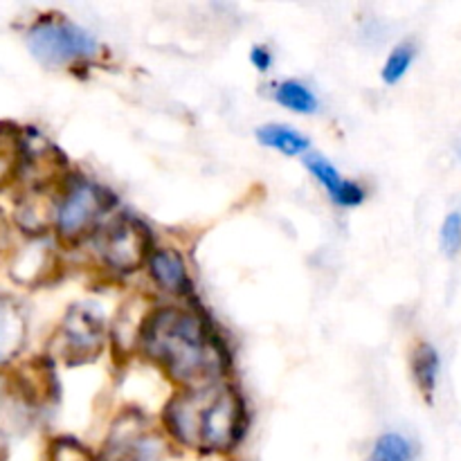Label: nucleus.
I'll list each match as a JSON object with an SVG mask.
<instances>
[{"label":"nucleus","instance_id":"16","mask_svg":"<svg viewBox=\"0 0 461 461\" xmlns=\"http://www.w3.org/2000/svg\"><path fill=\"white\" fill-rule=\"evenodd\" d=\"M50 461H99V457L72 437H57L50 444Z\"/></svg>","mask_w":461,"mask_h":461},{"label":"nucleus","instance_id":"9","mask_svg":"<svg viewBox=\"0 0 461 461\" xmlns=\"http://www.w3.org/2000/svg\"><path fill=\"white\" fill-rule=\"evenodd\" d=\"M147 266L149 275L162 291L180 297H189L194 293L192 275H189L187 264L180 257V252L171 250V248H158L151 252Z\"/></svg>","mask_w":461,"mask_h":461},{"label":"nucleus","instance_id":"5","mask_svg":"<svg viewBox=\"0 0 461 461\" xmlns=\"http://www.w3.org/2000/svg\"><path fill=\"white\" fill-rule=\"evenodd\" d=\"M151 252V232L135 216H120L99 237V255L113 273H135L147 264Z\"/></svg>","mask_w":461,"mask_h":461},{"label":"nucleus","instance_id":"8","mask_svg":"<svg viewBox=\"0 0 461 461\" xmlns=\"http://www.w3.org/2000/svg\"><path fill=\"white\" fill-rule=\"evenodd\" d=\"M306 169L313 174V178L327 189V194L331 196V201L340 207H358L363 205L367 194H365L363 185L354 183V180L345 178L331 162L327 160L320 153H313L304 160Z\"/></svg>","mask_w":461,"mask_h":461},{"label":"nucleus","instance_id":"3","mask_svg":"<svg viewBox=\"0 0 461 461\" xmlns=\"http://www.w3.org/2000/svg\"><path fill=\"white\" fill-rule=\"evenodd\" d=\"M115 198L102 187L86 178H70L63 185L52 210L54 230L66 243H79L95 232L102 216L111 212Z\"/></svg>","mask_w":461,"mask_h":461},{"label":"nucleus","instance_id":"20","mask_svg":"<svg viewBox=\"0 0 461 461\" xmlns=\"http://www.w3.org/2000/svg\"><path fill=\"white\" fill-rule=\"evenodd\" d=\"M3 396H5V383L0 381V399H3Z\"/></svg>","mask_w":461,"mask_h":461},{"label":"nucleus","instance_id":"7","mask_svg":"<svg viewBox=\"0 0 461 461\" xmlns=\"http://www.w3.org/2000/svg\"><path fill=\"white\" fill-rule=\"evenodd\" d=\"M57 347L66 363H93L104 349L102 320L86 306H75L59 327Z\"/></svg>","mask_w":461,"mask_h":461},{"label":"nucleus","instance_id":"2","mask_svg":"<svg viewBox=\"0 0 461 461\" xmlns=\"http://www.w3.org/2000/svg\"><path fill=\"white\" fill-rule=\"evenodd\" d=\"M167 432L201 455L232 453L246 437L248 414L241 394L228 385L196 387L176 394L162 414Z\"/></svg>","mask_w":461,"mask_h":461},{"label":"nucleus","instance_id":"6","mask_svg":"<svg viewBox=\"0 0 461 461\" xmlns=\"http://www.w3.org/2000/svg\"><path fill=\"white\" fill-rule=\"evenodd\" d=\"M165 444L153 435L147 417L140 412H122L104 441L99 461H158Z\"/></svg>","mask_w":461,"mask_h":461},{"label":"nucleus","instance_id":"11","mask_svg":"<svg viewBox=\"0 0 461 461\" xmlns=\"http://www.w3.org/2000/svg\"><path fill=\"white\" fill-rule=\"evenodd\" d=\"M257 140L261 147L275 149L284 156H304L311 147V140L302 135L300 131L291 129L284 124H264L257 131Z\"/></svg>","mask_w":461,"mask_h":461},{"label":"nucleus","instance_id":"1","mask_svg":"<svg viewBox=\"0 0 461 461\" xmlns=\"http://www.w3.org/2000/svg\"><path fill=\"white\" fill-rule=\"evenodd\" d=\"M138 342L144 354L187 387H207L228 374L230 356L210 320L189 309L162 306L142 320Z\"/></svg>","mask_w":461,"mask_h":461},{"label":"nucleus","instance_id":"4","mask_svg":"<svg viewBox=\"0 0 461 461\" xmlns=\"http://www.w3.org/2000/svg\"><path fill=\"white\" fill-rule=\"evenodd\" d=\"M27 48L41 63L52 68L86 61L99 52L97 39L90 32L59 16L39 18L27 32Z\"/></svg>","mask_w":461,"mask_h":461},{"label":"nucleus","instance_id":"17","mask_svg":"<svg viewBox=\"0 0 461 461\" xmlns=\"http://www.w3.org/2000/svg\"><path fill=\"white\" fill-rule=\"evenodd\" d=\"M21 144L23 140L0 138V185L7 183L14 174H18V165H21Z\"/></svg>","mask_w":461,"mask_h":461},{"label":"nucleus","instance_id":"15","mask_svg":"<svg viewBox=\"0 0 461 461\" xmlns=\"http://www.w3.org/2000/svg\"><path fill=\"white\" fill-rule=\"evenodd\" d=\"M412 61H414V45L412 43L396 45V48L390 52V57H387L385 66H383V72H381L383 81H385L387 86L399 84V81L408 75Z\"/></svg>","mask_w":461,"mask_h":461},{"label":"nucleus","instance_id":"10","mask_svg":"<svg viewBox=\"0 0 461 461\" xmlns=\"http://www.w3.org/2000/svg\"><path fill=\"white\" fill-rule=\"evenodd\" d=\"M27 342V318L14 297L0 295V367L21 356Z\"/></svg>","mask_w":461,"mask_h":461},{"label":"nucleus","instance_id":"14","mask_svg":"<svg viewBox=\"0 0 461 461\" xmlns=\"http://www.w3.org/2000/svg\"><path fill=\"white\" fill-rule=\"evenodd\" d=\"M367 461H414V448L408 437L399 432H385L376 439Z\"/></svg>","mask_w":461,"mask_h":461},{"label":"nucleus","instance_id":"19","mask_svg":"<svg viewBox=\"0 0 461 461\" xmlns=\"http://www.w3.org/2000/svg\"><path fill=\"white\" fill-rule=\"evenodd\" d=\"M250 61L259 72H268L270 68H273V54H270V50L264 48V45H255V48L250 50Z\"/></svg>","mask_w":461,"mask_h":461},{"label":"nucleus","instance_id":"18","mask_svg":"<svg viewBox=\"0 0 461 461\" xmlns=\"http://www.w3.org/2000/svg\"><path fill=\"white\" fill-rule=\"evenodd\" d=\"M441 248L448 257L459 255L461 250V212H450L446 216L444 225H441V234H439Z\"/></svg>","mask_w":461,"mask_h":461},{"label":"nucleus","instance_id":"13","mask_svg":"<svg viewBox=\"0 0 461 461\" xmlns=\"http://www.w3.org/2000/svg\"><path fill=\"white\" fill-rule=\"evenodd\" d=\"M275 102L279 106L288 108L291 113H297V115H313V113H318L320 106L313 90L295 79L282 81V84L275 86Z\"/></svg>","mask_w":461,"mask_h":461},{"label":"nucleus","instance_id":"12","mask_svg":"<svg viewBox=\"0 0 461 461\" xmlns=\"http://www.w3.org/2000/svg\"><path fill=\"white\" fill-rule=\"evenodd\" d=\"M410 365H412V376L419 392H421L423 399L430 403L432 394H435L437 381H439V354H437V349L432 345L421 342V345H417V349L412 351V363Z\"/></svg>","mask_w":461,"mask_h":461}]
</instances>
